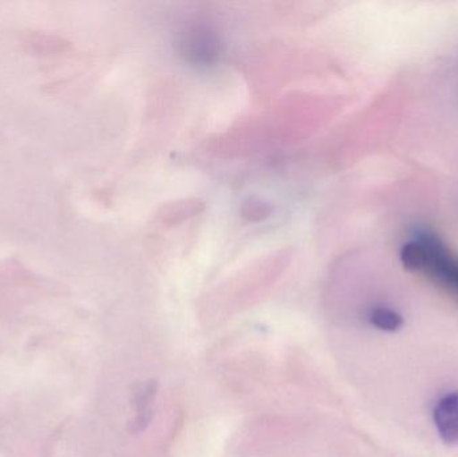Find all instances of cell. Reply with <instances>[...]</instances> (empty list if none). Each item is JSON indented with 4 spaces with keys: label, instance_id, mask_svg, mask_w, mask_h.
<instances>
[{
    "label": "cell",
    "instance_id": "6da1fadb",
    "mask_svg": "<svg viewBox=\"0 0 458 457\" xmlns=\"http://www.w3.org/2000/svg\"><path fill=\"white\" fill-rule=\"evenodd\" d=\"M424 238L422 243L427 247L428 259L424 270L429 271L438 281L458 292V260H452L445 252H440V244L436 239Z\"/></svg>",
    "mask_w": 458,
    "mask_h": 457
},
{
    "label": "cell",
    "instance_id": "7a4b0ae2",
    "mask_svg": "<svg viewBox=\"0 0 458 457\" xmlns=\"http://www.w3.org/2000/svg\"><path fill=\"white\" fill-rule=\"evenodd\" d=\"M436 428L446 444L458 443V394H446L436 405Z\"/></svg>",
    "mask_w": 458,
    "mask_h": 457
},
{
    "label": "cell",
    "instance_id": "3957f363",
    "mask_svg": "<svg viewBox=\"0 0 458 457\" xmlns=\"http://www.w3.org/2000/svg\"><path fill=\"white\" fill-rule=\"evenodd\" d=\"M156 397V385L153 383L142 384L141 388L137 391L134 408H136V418H134V428L137 432L145 429L152 419L153 402Z\"/></svg>",
    "mask_w": 458,
    "mask_h": 457
},
{
    "label": "cell",
    "instance_id": "277c9868",
    "mask_svg": "<svg viewBox=\"0 0 458 457\" xmlns=\"http://www.w3.org/2000/svg\"><path fill=\"white\" fill-rule=\"evenodd\" d=\"M427 247L422 241H411L401 250V262L405 270L413 271V273L422 271L427 265Z\"/></svg>",
    "mask_w": 458,
    "mask_h": 457
},
{
    "label": "cell",
    "instance_id": "5b68a950",
    "mask_svg": "<svg viewBox=\"0 0 458 457\" xmlns=\"http://www.w3.org/2000/svg\"><path fill=\"white\" fill-rule=\"evenodd\" d=\"M369 321L374 327L384 332H397L403 325V317L397 311L387 308H377L371 310Z\"/></svg>",
    "mask_w": 458,
    "mask_h": 457
}]
</instances>
